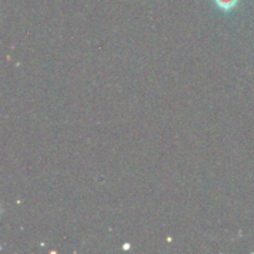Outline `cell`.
Instances as JSON below:
<instances>
[{
	"label": "cell",
	"mask_w": 254,
	"mask_h": 254,
	"mask_svg": "<svg viewBox=\"0 0 254 254\" xmlns=\"http://www.w3.org/2000/svg\"><path fill=\"white\" fill-rule=\"evenodd\" d=\"M217 4L220 5V7H223V9H230L235 4V0H217Z\"/></svg>",
	"instance_id": "6da1fadb"
}]
</instances>
